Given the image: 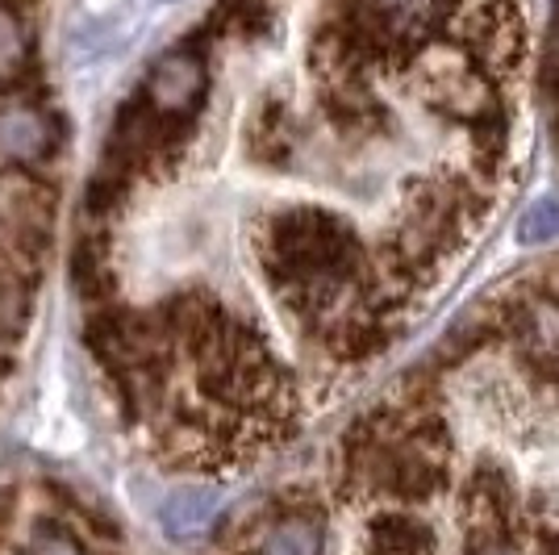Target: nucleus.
Listing matches in <instances>:
<instances>
[{
    "instance_id": "39448f33",
    "label": "nucleus",
    "mask_w": 559,
    "mask_h": 555,
    "mask_svg": "<svg viewBox=\"0 0 559 555\" xmlns=\"http://www.w3.org/2000/svg\"><path fill=\"white\" fill-rule=\"evenodd\" d=\"M326 552V531L313 518H280L259 539L255 555H322Z\"/></svg>"
},
{
    "instance_id": "1a4fd4ad",
    "label": "nucleus",
    "mask_w": 559,
    "mask_h": 555,
    "mask_svg": "<svg viewBox=\"0 0 559 555\" xmlns=\"http://www.w3.org/2000/svg\"><path fill=\"white\" fill-rule=\"evenodd\" d=\"M467 555H522V547L501 527H476L472 543H467Z\"/></svg>"
},
{
    "instance_id": "6e6552de",
    "label": "nucleus",
    "mask_w": 559,
    "mask_h": 555,
    "mask_svg": "<svg viewBox=\"0 0 559 555\" xmlns=\"http://www.w3.org/2000/svg\"><path fill=\"white\" fill-rule=\"evenodd\" d=\"M22 555H84V552H80V543H75L68 531H59V527H43V531L25 543Z\"/></svg>"
},
{
    "instance_id": "423d86ee",
    "label": "nucleus",
    "mask_w": 559,
    "mask_h": 555,
    "mask_svg": "<svg viewBox=\"0 0 559 555\" xmlns=\"http://www.w3.org/2000/svg\"><path fill=\"white\" fill-rule=\"evenodd\" d=\"M25 59H29V29L9 4H0V84L13 80L25 68Z\"/></svg>"
},
{
    "instance_id": "f257e3e1",
    "label": "nucleus",
    "mask_w": 559,
    "mask_h": 555,
    "mask_svg": "<svg viewBox=\"0 0 559 555\" xmlns=\"http://www.w3.org/2000/svg\"><path fill=\"white\" fill-rule=\"evenodd\" d=\"M205 93V63L188 50H176V55H164L151 80H146V96L159 114H180V109H192L197 96Z\"/></svg>"
},
{
    "instance_id": "f03ea898",
    "label": "nucleus",
    "mask_w": 559,
    "mask_h": 555,
    "mask_svg": "<svg viewBox=\"0 0 559 555\" xmlns=\"http://www.w3.org/2000/svg\"><path fill=\"white\" fill-rule=\"evenodd\" d=\"M368 555H439V534L414 513H380L364 531Z\"/></svg>"
},
{
    "instance_id": "0eeeda50",
    "label": "nucleus",
    "mask_w": 559,
    "mask_h": 555,
    "mask_svg": "<svg viewBox=\"0 0 559 555\" xmlns=\"http://www.w3.org/2000/svg\"><path fill=\"white\" fill-rule=\"evenodd\" d=\"M559 234V205L556 201H538L526 222H522V243H543V238H556Z\"/></svg>"
},
{
    "instance_id": "7ed1b4c3",
    "label": "nucleus",
    "mask_w": 559,
    "mask_h": 555,
    "mask_svg": "<svg viewBox=\"0 0 559 555\" xmlns=\"http://www.w3.org/2000/svg\"><path fill=\"white\" fill-rule=\"evenodd\" d=\"M464 506L476 527H501L513 509V476L492 460H480L464 481Z\"/></svg>"
},
{
    "instance_id": "20e7f679",
    "label": "nucleus",
    "mask_w": 559,
    "mask_h": 555,
    "mask_svg": "<svg viewBox=\"0 0 559 555\" xmlns=\"http://www.w3.org/2000/svg\"><path fill=\"white\" fill-rule=\"evenodd\" d=\"M50 146V121L29 105L0 109V155L9 160H38Z\"/></svg>"
}]
</instances>
